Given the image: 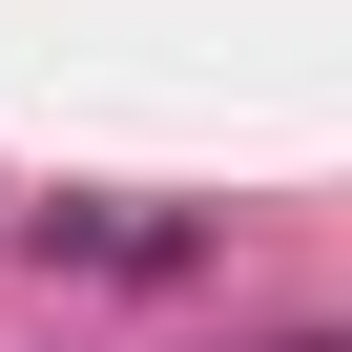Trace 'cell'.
Returning <instances> with one entry per match:
<instances>
[{
	"mask_svg": "<svg viewBox=\"0 0 352 352\" xmlns=\"http://www.w3.org/2000/svg\"><path fill=\"white\" fill-rule=\"evenodd\" d=\"M42 270H124V290H187L208 208H42Z\"/></svg>",
	"mask_w": 352,
	"mask_h": 352,
	"instance_id": "1",
	"label": "cell"
}]
</instances>
